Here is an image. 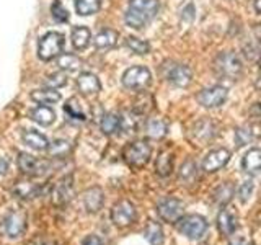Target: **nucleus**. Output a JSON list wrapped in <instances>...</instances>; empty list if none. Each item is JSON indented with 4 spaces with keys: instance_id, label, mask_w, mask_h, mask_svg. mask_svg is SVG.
<instances>
[{
    "instance_id": "1",
    "label": "nucleus",
    "mask_w": 261,
    "mask_h": 245,
    "mask_svg": "<svg viewBox=\"0 0 261 245\" xmlns=\"http://www.w3.org/2000/svg\"><path fill=\"white\" fill-rule=\"evenodd\" d=\"M159 13V0H129L124 21L129 28L141 30Z\"/></svg>"
},
{
    "instance_id": "2",
    "label": "nucleus",
    "mask_w": 261,
    "mask_h": 245,
    "mask_svg": "<svg viewBox=\"0 0 261 245\" xmlns=\"http://www.w3.org/2000/svg\"><path fill=\"white\" fill-rule=\"evenodd\" d=\"M150 157H152V147L149 142L144 141V139L129 142L124 147V151H122V159H124L127 165L134 170L144 168L147 163L150 162Z\"/></svg>"
},
{
    "instance_id": "3",
    "label": "nucleus",
    "mask_w": 261,
    "mask_h": 245,
    "mask_svg": "<svg viewBox=\"0 0 261 245\" xmlns=\"http://www.w3.org/2000/svg\"><path fill=\"white\" fill-rule=\"evenodd\" d=\"M28 229V217L23 211H8L0 217V235L7 239H18Z\"/></svg>"
},
{
    "instance_id": "4",
    "label": "nucleus",
    "mask_w": 261,
    "mask_h": 245,
    "mask_svg": "<svg viewBox=\"0 0 261 245\" xmlns=\"http://www.w3.org/2000/svg\"><path fill=\"white\" fill-rule=\"evenodd\" d=\"M175 224L178 232L191 240L202 239L209 229L206 217H202L201 214H185L181 217H178Z\"/></svg>"
},
{
    "instance_id": "5",
    "label": "nucleus",
    "mask_w": 261,
    "mask_h": 245,
    "mask_svg": "<svg viewBox=\"0 0 261 245\" xmlns=\"http://www.w3.org/2000/svg\"><path fill=\"white\" fill-rule=\"evenodd\" d=\"M214 70L222 79L239 80L243 74V64L233 53H220L214 61Z\"/></svg>"
},
{
    "instance_id": "6",
    "label": "nucleus",
    "mask_w": 261,
    "mask_h": 245,
    "mask_svg": "<svg viewBox=\"0 0 261 245\" xmlns=\"http://www.w3.org/2000/svg\"><path fill=\"white\" fill-rule=\"evenodd\" d=\"M160 74L168 84L175 87H188L193 80V70L186 64L165 61L160 65Z\"/></svg>"
},
{
    "instance_id": "7",
    "label": "nucleus",
    "mask_w": 261,
    "mask_h": 245,
    "mask_svg": "<svg viewBox=\"0 0 261 245\" xmlns=\"http://www.w3.org/2000/svg\"><path fill=\"white\" fill-rule=\"evenodd\" d=\"M62 49H64V36L61 33L49 31L39 39L38 57L41 61H51L62 53Z\"/></svg>"
},
{
    "instance_id": "8",
    "label": "nucleus",
    "mask_w": 261,
    "mask_h": 245,
    "mask_svg": "<svg viewBox=\"0 0 261 245\" xmlns=\"http://www.w3.org/2000/svg\"><path fill=\"white\" fill-rule=\"evenodd\" d=\"M150 70L144 65H134L122 74V85L133 92H142L150 85Z\"/></svg>"
},
{
    "instance_id": "9",
    "label": "nucleus",
    "mask_w": 261,
    "mask_h": 245,
    "mask_svg": "<svg viewBox=\"0 0 261 245\" xmlns=\"http://www.w3.org/2000/svg\"><path fill=\"white\" fill-rule=\"evenodd\" d=\"M110 217L114 226L119 229H124V227H129L136 223L137 209L134 206V203H130L129 200H121L111 208Z\"/></svg>"
},
{
    "instance_id": "10",
    "label": "nucleus",
    "mask_w": 261,
    "mask_h": 245,
    "mask_svg": "<svg viewBox=\"0 0 261 245\" xmlns=\"http://www.w3.org/2000/svg\"><path fill=\"white\" fill-rule=\"evenodd\" d=\"M183 211H185V203L178 198H163L162 201H159L157 204V214L162 220L165 223H176L178 217L183 216Z\"/></svg>"
},
{
    "instance_id": "11",
    "label": "nucleus",
    "mask_w": 261,
    "mask_h": 245,
    "mask_svg": "<svg viewBox=\"0 0 261 245\" xmlns=\"http://www.w3.org/2000/svg\"><path fill=\"white\" fill-rule=\"evenodd\" d=\"M217 134V128L211 119H199L198 122H194V126L190 131V139L198 145H206L209 144L212 139Z\"/></svg>"
},
{
    "instance_id": "12",
    "label": "nucleus",
    "mask_w": 261,
    "mask_h": 245,
    "mask_svg": "<svg viewBox=\"0 0 261 245\" xmlns=\"http://www.w3.org/2000/svg\"><path fill=\"white\" fill-rule=\"evenodd\" d=\"M227 100V88L222 85H214L204 88L198 93V102L204 108H219Z\"/></svg>"
},
{
    "instance_id": "13",
    "label": "nucleus",
    "mask_w": 261,
    "mask_h": 245,
    "mask_svg": "<svg viewBox=\"0 0 261 245\" xmlns=\"http://www.w3.org/2000/svg\"><path fill=\"white\" fill-rule=\"evenodd\" d=\"M16 165H18L21 174L28 175V177H39L47 170V162L38 160L35 155L27 154V152H20L18 154Z\"/></svg>"
},
{
    "instance_id": "14",
    "label": "nucleus",
    "mask_w": 261,
    "mask_h": 245,
    "mask_svg": "<svg viewBox=\"0 0 261 245\" xmlns=\"http://www.w3.org/2000/svg\"><path fill=\"white\" fill-rule=\"evenodd\" d=\"M73 194H75V190H73V183L72 178H62L59 183H56V186L53 188V201L56 206H67V204L73 200Z\"/></svg>"
},
{
    "instance_id": "15",
    "label": "nucleus",
    "mask_w": 261,
    "mask_h": 245,
    "mask_svg": "<svg viewBox=\"0 0 261 245\" xmlns=\"http://www.w3.org/2000/svg\"><path fill=\"white\" fill-rule=\"evenodd\" d=\"M228 160H230V152L227 149H216L211 151L202 160V170L207 174H214V172L224 168Z\"/></svg>"
},
{
    "instance_id": "16",
    "label": "nucleus",
    "mask_w": 261,
    "mask_h": 245,
    "mask_svg": "<svg viewBox=\"0 0 261 245\" xmlns=\"http://www.w3.org/2000/svg\"><path fill=\"white\" fill-rule=\"evenodd\" d=\"M75 85H77L79 93L84 96H95L101 90L100 80H98V77L92 72H82L75 82Z\"/></svg>"
},
{
    "instance_id": "17",
    "label": "nucleus",
    "mask_w": 261,
    "mask_h": 245,
    "mask_svg": "<svg viewBox=\"0 0 261 245\" xmlns=\"http://www.w3.org/2000/svg\"><path fill=\"white\" fill-rule=\"evenodd\" d=\"M105 204V193L100 186H92L84 193V208L87 212H98Z\"/></svg>"
},
{
    "instance_id": "18",
    "label": "nucleus",
    "mask_w": 261,
    "mask_h": 245,
    "mask_svg": "<svg viewBox=\"0 0 261 245\" xmlns=\"http://www.w3.org/2000/svg\"><path fill=\"white\" fill-rule=\"evenodd\" d=\"M217 227L222 235L230 237L235 234L237 229H239V217H237L232 211L222 209L217 216Z\"/></svg>"
},
{
    "instance_id": "19",
    "label": "nucleus",
    "mask_w": 261,
    "mask_h": 245,
    "mask_svg": "<svg viewBox=\"0 0 261 245\" xmlns=\"http://www.w3.org/2000/svg\"><path fill=\"white\" fill-rule=\"evenodd\" d=\"M12 193L16 196V198L30 201V200L38 198V196L43 193V188L36 183H31V182H16L12 188Z\"/></svg>"
},
{
    "instance_id": "20",
    "label": "nucleus",
    "mask_w": 261,
    "mask_h": 245,
    "mask_svg": "<svg viewBox=\"0 0 261 245\" xmlns=\"http://www.w3.org/2000/svg\"><path fill=\"white\" fill-rule=\"evenodd\" d=\"M144 129H145V134L149 136L150 139H163L168 134V125L167 121H163L162 118H147L144 119Z\"/></svg>"
},
{
    "instance_id": "21",
    "label": "nucleus",
    "mask_w": 261,
    "mask_h": 245,
    "mask_svg": "<svg viewBox=\"0 0 261 245\" xmlns=\"http://www.w3.org/2000/svg\"><path fill=\"white\" fill-rule=\"evenodd\" d=\"M118 38H119V33L116 30H111V28H105L101 30L93 39V44L98 51H110L118 43Z\"/></svg>"
},
{
    "instance_id": "22",
    "label": "nucleus",
    "mask_w": 261,
    "mask_h": 245,
    "mask_svg": "<svg viewBox=\"0 0 261 245\" xmlns=\"http://www.w3.org/2000/svg\"><path fill=\"white\" fill-rule=\"evenodd\" d=\"M121 118V131H127V133H137L144 125L142 114L136 113L134 110H126L119 114Z\"/></svg>"
},
{
    "instance_id": "23",
    "label": "nucleus",
    "mask_w": 261,
    "mask_h": 245,
    "mask_svg": "<svg viewBox=\"0 0 261 245\" xmlns=\"http://www.w3.org/2000/svg\"><path fill=\"white\" fill-rule=\"evenodd\" d=\"M242 168L250 175H256L261 168V151L258 147H253L242 159Z\"/></svg>"
},
{
    "instance_id": "24",
    "label": "nucleus",
    "mask_w": 261,
    "mask_h": 245,
    "mask_svg": "<svg viewBox=\"0 0 261 245\" xmlns=\"http://www.w3.org/2000/svg\"><path fill=\"white\" fill-rule=\"evenodd\" d=\"M21 139L23 142L27 144L28 147H31V149L35 151H46L47 149V137L44 134L38 133V131L35 129H24L23 134H21Z\"/></svg>"
},
{
    "instance_id": "25",
    "label": "nucleus",
    "mask_w": 261,
    "mask_h": 245,
    "mask_svg": "<svg viewBox=\"0 0 261 245\" xmlns=\"http://www.w3.org/2000/svg\"><path fill=\"white\" fill-rule=\"evenodd\" d=\"M233 196H235V185L230 182H225L222 185H219L214 190V193H212V200H214V203L219 204L220 208H224L232 201Z\"/></svg>"
},
{
    "instance_id": "26",
    "label": "nucleus",
    "mask_w": 261,
    "mask_h": 245,
    "mask_svg": "<svg viewBox=\"0 0 261 245\" xmlns=\"http://www.w3.org/2000/svg\"><path fill=\"white\" fill-rule=\"evenodd\" d=\"M30 118L38 122L41 126H51L54 119H56V113L53 108H49L46 105H39L36 108H33L30 111Z\"/></svg>"
},
{
    "instance_id": "27",
    "label": "nucleus",
    "mask_w": 261,
    "mask_h": 245,
    "mask_svg": "<svg viewBox=\"0 0 261 245\" xmlns=\"http://www.w3.org/2000/svg\"><path fill=\"white\" fill-rule=\"evenodd\" d=\"M72 46L75 51H84L90 46V41H92V33L87 27H77L72 30Z\"/></svg>"
},
{
    "instance_id": "28",
    "label": "nucleus",
    "mask_w": 261,
    "mask_h": 245,
    "mask_svg": "<svg viewBox=\"0 0 261 245\" xmlns=\"http://www.w3.org/2000/svg\"><path fill=\"white\" fill-rule=\"evenodd\" d=\"M101 133L106 136H113L121 131V118L116 113H105L100 121Z\"/></svg>"
},
{
    "instance_id": "29",
    "label": "nucleus",
    "mask_w": 261,
    "mask_h": 245,
    "mask_svg": "<svg viewBox=\"0 0 261 245\" xmlns=\"http://www.w3.org/2000/svg\"><path fill=\"white\" fill-rule=\"evenodd\" d=\"M171 172H173V157L168 151H163L155 160V174L162 178H167L171 175Z\"/></svg>"
},
{
    "instance_id": "30",
    "label": "nucleus",
    "mask_w": 261,
    "mask_h": 245,
    "mask_svg": "<svg viewBox=\"0 0 261 245\" xmlns=\"http://www.w3.org/2000/svg\"><path fill=\"white\" fill-rule=\"evenodd\" d=\"M144 237L149 240L150 245H163L165 242V235H163V229L155 220H149L144 227Z\"/></svg>"
},
{
    "instance_id": "31",
    "label": "nucleus",
    "mask_w": 261,
    "mask_h": 245,
    "mask_svg": "<svg viewBox=\"0 0 261 245\" xmlns=\"http://www.w3.org/2000/svg\"><path fill=\"white\" fill-rule=\"evenodd\" d=\"M46 151L53 159H65L72 152V144L65 139H56V141L47 144Z\"/></svg>"
},
{
    "instance_id": "32",
    "label": "nucleus",
    "mask_w": 261,
    "mask_h": 245,
    "mask_svg": "<svg viewBox=\"0 0 261 245\" xmlns=\"http://www.w3.org/2000/svg\"><path fill=\"white\" fill-rule=\"evenodd\" d=\"M31 100L39 105H54L61 100V93L56 92L54 88H44V90H35L31 92Z\"/></svg>"
},
{
    "instance_id": "33",
    "label": "nucleus",
    "mask_w": 261,
    "mask_h": 245,
    "mask_svg": "<svg viewBox=\"0 0 261 245\" xmlns=\"http://www.w3.org/2000/svg\"><path fill=\"white\" fill-rule=\"evenodd\" d=\"M57 65L65 72H77L84 67V61L75 54H59L57 56Z\"/></svg>"
},
{
    "instance_id": "34",
    "label": "nucleus",
    "mask_w": 261,
    "mask_h": 245,
    "mask_svg": "<svg viewBox=\"0 0 261 245\" xmlns=\"http://www.w3.org/2000/svg\"><path fill=\"white\" fill-rule=\"evenodd\" d=\"M198 178V163L194 160H186L178 172V182L181 185L193 183Z\"/></svg>"
},
{
    "instance_id": "35",
    "label": "nucleus",
    "mask_w": 261,
    "mask_h": 245,
    "mask_svg": "<svg viewBox=\"0 0 261 245\" xmlns=\"http://www.w3.org/2000/svg\"><path fill=\"white\" fill-rule=\"evenodd\" d=\"M256 139V131L253 129L250 125H245V126H239L235 129V142L239 147L243 145H248Z\"/></svg>"
},
{
    "instance_id": "36",
    "label": "nucleus",
    "mask_w": 261,
    "mask_h": 245,
    "mask_svg": "<svg viewBox=\"0 0 261 245\" xmlns=\"http://www.w3.org/2000/svg\"><path fill=\"white\" fill-rule=\"evenodd\" d=\"M64 111L69 116V119H72V121H77V122L80 121L82 122V121L87 119L85 113L82 111V108H80V103L77 102V98H70V100L65 102Z\"/></svg>"
},
{
    "instance_id": "37",
    "label": "nucleus",
    "mask_w": 261,
    "mask_h": 245,
    "mask_svg": "<svg viewBox=\"0 0 261 245\" xmlns=\"http://www.w3.org/2000/svg\"><path fill=\"white\" fill-rule=\"evenodd\" d=\"M75 4V10L82 16L95 15L100 10V0H73Z\"/></svg>"
},
{
    "instance_id": "38",
    "label": "nucleus",
    "mask_w": 261,
    "mask_h": 245,
    "mask_svg": "<svg viewBox=\"0 0 261 245\" xmlns=\"http://www.w3.org/2000/svg\"><path fill=\"white\" fill-rule=\"evenodd\" d=\"M153 108V100H152V96L150 95H147L144 90L141 92V95H139V98L136 100L134 103V111L139 113V114H142V116H145L147 113H149L150 110Z\"/></svg>"
},
{
    "instance_id": "39",
    "label": "nucleus",
    "mask_w": 261,
    "mask_h": 245,
    "mask_svg": "<svg viewBox=\"0 0 261 245\" xmlns=\"http://www.w3.org/2000/svg\"><path fill=\"white\" fill-rule=\"evenodd\" d=\"M126 46L136 54H149L150 53V44L144 39H139L136 36H127L126 38Z\"/></svg>"
},
{
    "instance_id": "40",
    "label": "nucleus",
    "mask_w": 261,
    "mask_h": 245,
    "mask_svg": "<svg viewBox=\"0 0 261 245\" xmlns=\"http://www.w3.org/2000/svg\"><path fill=\"white\" fill-rule=\"evenodd\" d=\"M44 85L46 88H61L64 85H67V76L64 72H54L49 74V76L44 79Z\"/></svg>"
},
{
    "instance_id": "41",
    "label": "nucleus",
    "mask_w": 261,
    "mask_h": 245,
    "mask_svg": "<svg viewBox=\"0 0 261 245\" xmlns=\"http://www.w3.org/2000/svg\"><path fill=\"white\" fill-rule=\"evenodd\" d=\"M51 15L53 18L57 21V23H65L69 21V12L67 8H65L59 0H54L53 5H51Z\"/></svg>"
},
{
    "instance_id": "42",
    "label": "nucleus",
    "mask_w": 261,
    "mask_h": 245,
    "mask_svg": "<svg viewBox=\"0 0 261 245\" xmlns=\"http://www.w3.org/2000/svg\"><path fill=\"white\" fill-rule=\"evenodd\" d=\"M253 191H255V185H253L251 180H247V182H243L240 186H239V190H237V196H239V200L240 203H248L250 198L253 196Z\"/></svg>"
},
{
    "instance_id": "43",
    "label": "nucleus",
    "mask_w": 261,
    "mask_h": 245,
    "mask_svg": "<svg viewBox=\"0 0 261 245\" xmlns=\"http://www.w3.org/2000/svg\"><path fill=\"white\" fill-rule=\"evenodd\" d=\"M258 56H259V47L256 43L245 46V57H247L248 61H258Z\"/></svg>"
},
{
    "instance_id": "44",
    "label": "nucleus",
    "mask_w": 261,
    "mask_h": 245,
    "mask_svg": "<svg viewBox=\"0 0 261 245\" xmlns=\"http://www.w3.org/2000/svg\"><path fill=\"white\" fill-rule=\"evenodd\" d=\"M82 245H103L101 239L98 235H87L84 240H82Z\"/></svg>"
},
{
    "instance_id": "45",
    "label": "nucleus",
    "mask_w": 261,
    "mask_h": 245,
    "mask_svg": "<svg viewBox=\"0 0 261 245\" xmlns=\"http://www.w3.org/2000/svg\"><path fill=\"white\" fill-rule=\"evenodd\" d=\"M8 170V160L5 157H0V177H4Z\"/></svg>"
},
{
    "instance_id": "46",
    "label": "nucleus",
    "mask_w": 261,
    "mask_h": 245,
    "mask_svg": "<svg viewBox=\"0 0 261 245\" xmlns=\"http://www.w3.org/2000/svg\"><path fill=\"white\" fill-rule=\"evenodd\" d=\"M193 10H194V8H193V5L190 4V5H188L186 8H185V10H183V13H185V16H186V18L188 20H193Z\"/></svg>"
},
{
    "instance_id": "47",
    "label": "nucleus",
    "mask_w": 261,
    "mask_h": 245,
    "mask_svg": "<svg viewBox=\"0 0 261 245\" xmlns=\"http://www.w3.org/2000/svg\"><path fill=\"white\" fill-rule=\"evenodd\" d=\"M259 105L258 103H255V105H253V108H251V113H253V118H255V119H258L259 118Z\"/></svg>"
},
{
    "instance_id": "48",
    "label": "nucleus",
    "mask_w": 261,
    "mask_h": 245,
    "mask_svg": "<svg viewBox=\"0 0 261 245\" xmlns=\"http://www.w3.org/2000/svg\"><path fill=\"white\" fill-rule=\"evenodd\" d=\"M228 245H250V243L245 240V239H237V240H232Z\"/></svg>"
},
{
    "instance_id": "49",
    "label": "nucleus",
    "mask_w": 261,
    "mask_h": 245,
    "mask_svg": "<svg viewBox=\"0 0 261 245\" xmlns=\"http://www.w3.org/2000/svg\"><path fill=\"white\" fill-rule=\"evenodd\" d=\"M255 12H256L258 15H259V12H261V10H259V0H255Z\"/></svg>"
}]
</instances>
